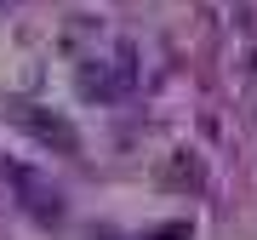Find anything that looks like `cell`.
<instances>
[{"mask_svg":"<svg viewBox=\"0 0 257 240\" xmlns=\"http://www.w3.org/2000/svg\"><path fill=\"white\" fill-rule=\"evenodd\" d=\"M18 120H23V132H35L40 143H52L57 155H74V149H80V138L69 132V120L52 114V109H18Z\"/></svg>","mask_w":257,"mask_h":240,"instance_id":"obj_2","label":"cell"},{"mask_svg":"<svg viewBox=\"0 0 257 240\" xmlns=\"http://www.w3.org/2000/svg\"><path fill=\"white\" fill-rule=\"evenodd\" d=\"M0 183L18 194V206H23L35 223H52V229L63 223V194H57L35 166H23V160H0Z\"/></svg>","mask_w":257,"mask_h":240,"instance_id":"obj_1","label":"cell"}]
</instances>
